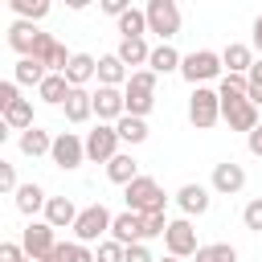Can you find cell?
Segmentation results:
<instances>
[{"label":"cell","instance_id":"obj_1","mask_svg":"<svg viewBox=\"0 0 262 262\" xmlns=\"http://www.w3.org/2000/svg\"><path fill=\"white\" fill-rule=\"evenodd\" d=\"M151 106H156V74L151 70H131L127 86H123V115L147 119Z\"/></svg>","mask_w":262,"mask_h":262},{"label":"cell","instance_id":"obj_2","mask_svg":"<svg viewBox=\"0 0 262 262\" xmlns=\"http://www.w3.org/2000/svg\"><path fill=\"white\" fill-rule=\"evenodd\" d=\"M123 201H127V209L131 213H139V217H147V213H164V188L151 180V176H135L127 188H123Z\"/></svg>","mask_w":262,"mask_h":262},{"label":"cell","instance_id":"obj_3","mask_svg":"<svg viewBox=\"0 0 262 262\" xmlns=\"http://www.w3.org/2000/svg\"><path fill=\"white\" fill-rule=\"evenodd\" d=\"M143 20H147V33H156L160 45H168L180 33V4L176 0H147Z\"/></svg>","mask_w":262,"mask_h":262},{"label":"cell","instance_id":"obj_4","mask_svg":"<svg viewBox=\"0 0 262 262\" xmlns=\"http://www.w3.org/2000/svg\"><path fill=\"white\" fill-rule=\"evenodd\" d=\"M111 217H115V213H111L106 205H98V201L86 205V209H78V217H74V225H70V229H74V242H78V246L98 242L102 233H111Z\"/></svg>","mask_w":262,"mask_h":262},{"label":"cell","instance_id":"obj_5","mask_svg":"<svg viewBox=\"0 0 262 262\" xmlns=\"http://www.w3.org/2000/svg\"><path fill=\"white\" fill-rule=\"evenodd\" d=\"M180 74H184V82L205 86V82H213L221 74V57L213 49H192L188 57H180Z\"/></svg>","mask_w":262,"mask_h":262},{"label":"cell","instance_id":"obj_6","mask_svg":"<svg viewBox=\"0 0 262 262\" xmlns=\"http://www.w3.org/2000/svg\"><path fill=\"white\" fill-rule=\"evenodd\" d=\"M188 119H192V127H196V131H209V127L221 119V98H217V90H209V86H192Z\"/></svg>","mask_w":262,"mask_h":262},{"label":"cell","instance_id":"obj_7","mask_svg":"<svg viewBox=\"0 0 262 262\" xmlns=\"http://www.w3.org/2000/svg\"><path fill=\"white\" fill-rule=\"evenodd\" d=\"M115 151H119V135H115V127H111V123H98L94 131H86V139H82V156H86V160L106 164Z\"/></svg>","mask_w":262,"mask_h":262},{"label":"cell","instance_id":"obj_8","mask_svg":"<svg viewBox=\"0 0 262 262\" xmlns=\"http://www.w3.org/2000/svg\"><path fill=\"white\" fill-rule=\"evenodd\" d=\"M164 246H168V258H192V254H196V229H192V221H188V217L168 221Z\"/></svg>","mask_w":262,"mask_h":262},{"label":"cell","instance_id":"obj_9","mask_svg":"<svg viewBox=\"0 0 262 262\" xmlns=\"http://www.w3.org/2000/svg\"><path fill=\"white\" fill-rule=\"evenodd\" d=\"M53 246H57V237H53V229H49L45 221H29V225H25V233H20V250H25V258L41 262Z\"/></svg>","mask_w":262,"mask_h":262},{"label":"cell","instance_id":"obj_10","mask_svg":"<svg viewBox=\"0 0 262 262\" xmlns=\"http://www.w3.org/2000/svg\"><path fill=\"white\" fill-rule=\"evenodd\" d=\"M221 119L229 123V131H254L258 127V106H250L246 98H221Z\"/></svg>","mask_w":262,"mask_h":262},{"label":"cell","instance_id":"obj_11","mask_svg":"<svg viewBox=\"0 0 262 262\" xmlns=\"http://www.w3.org/2000/svg\"><path fill=\"white\" fill-rule=\"evenodd\" d=\"M49 160L57 164V168H78L86 156H82V139L74 135V131H61V135H53V143H49Z\"/></svg>","mask_w":262,"mask_h":262},{"label":"cell","instance_id":"obj_12","mask_svg":"<svg viewBox=\"0 0 262 262\" xmlns=\"http://www.w3.org/2000/svg\"><path fill=\"white\" fill-rule=\"evenodd\" d=\"M90 111L98 115V123H119L123 119V90L98 86V94H90Z\"/></svg>","mask_w":262,"mask_h":262},{"label":"cell","instance_id":"obj_13","mask_svg":"<svg viewBox=\"0 0 262 262\" xmlns=\"http://www.w3.org/2000/svg\"><path fill=\"white\" fill-rule=\"evenodd\" d=\"M242 188H246V168H242V164H233V160L213 164V192H221V196H237Z\"/></svg>","mask_w":262,"mask_h":262},{"label":"cell","instance_id":"obj_14","mask_svg":"<svg viewBox=\"0 0 262 262\" xmlns=\"http://www.w3.org/2000/svg\"><path fill=\"white\" fill-rule=\"evenodd\" d=\"M111 242H119V246H135V242H143V217L139 213H115L111 217Z\"/></svg>","mask_w":262,"mask_h":262},{"label":"cell","instance_id":"obj_15","mask_svg":"<svg viewBox=\"0 0 262 262\" xmlns=\"http://www.w3.org/2000/svg\"><path fill=\"white\" fill-rule=\"evenodd\" d=\"M176 205H180V209H184V217L192 221V217L209 213L213 196H209V188H205V184H180V192H176Z\"/></svg>","mask_w":262,"mask_h":262},{"label":"cell","instance_id":"obj_16","mask_svg":"<svg viewBox=\"0 0 262 262\" xmlns=\"http://www.w3.org/2000/svg\"><path fill=\"white\" fill-rule=\"evenodd\" d=\"M135 176H139V160H135L131 151H115V156L106 160V180H111V184H123V188H127Z\"/></svg>","mask_w":262,"mask_h":262},{"label":"cell","instance_id":"obj_17","mask_svg":"<svg viewBox=\"0 0 262 262\" xmlns=\"http://www.w3.org/2000/svg\"><path fill=\"white\" fill-rule=\"evenodd\" d=\"M41 213H45V225H49V229H70L74 217H78V209H74L70 196H49Z\"/></svg>","mask_w":262,"mask_h":262},{"label":"cell","instance_id":"obj_18","mask_svg":"<svg viewBox=\"0 0 262 262\" xmlns=\"http://www.w3.org/2000/svg\"><path fill=\"white\" fill-rule=\"evenodd\" d=\"M217 57H221V70L225 74H250V66H254V49L242 45V41H229L225 53H217Z\"/></svg>","mask_w":262,"mask_h":262},{"label":"cell","instance_id":"obj_19","mask_svg":"<svg viewBox=\"0 0 262 262\" xmlns=\"http://www.w3.org/2000/svg\"><path fill=\"white\" fill-rule=\"evenodd\" d=\"M94 78H98V86H115V90H123V86H127V66H123L115 53H106V57L94 61Z\"/></svg>","mask_w":262,"mask_h":262},{"label":"cell","instance_id":"obj_20","mask_svg":"<svg viewBox=\"0 0 262 262\" xmlns=\"http://www.w3.org/2000/svg\"><path fill=\"white\" fill-rule=\"evenodd\" d=\"M61 111H66V123H86V119L94 115V111H90V90H86V86H70Z\"/></svg>","mask_w":262,"mask_h":262},{"label":"cell","instance_id":"obj_21","mask_svg":"<svg viewBox=\"0 0 262 262\" xmlns=\"http://www.w3.org/2000/svg\"><path fill=\"white\" fill-rule=\"evenodd\" d=\"M94 61H98V57H90V53H70V61H66V74H61V78H66L70 86H86V82L94 78Z\"/></svg>","mask_w":262,"mask_h":262},{"label":"cell","instance_id":"obj_22","mask_svg":"<svg viewBox=\"0 0 262 262\" xmlns=\"http://www.w3.org/2000/svg\"><path fill=\"white\" fill-rule=\"evenodd\" d=\"M37 33H41L37 25H29V20H12V25H8V45H12L20 57H29V53H33V41H37Z\"/></svg>","mask_w":262,"mask_h":262},{"label":"cell","instance_id":"obj_23","mask_svg":"<svg viewBox=\"0 0 262 262\" xmlns=\"http://www.w3.org/2000/svg\"><path fill=\"white\" fill-rule=\"evenodd\" d=\"M49 143H53V135L45 131V127H29V131H20V151L29 156V160H37V156H49Z\"/></svg>","mask_w":262,"mask_h":262},{"label":"cell","instance_id":"obj_24","mask_svg":"<svg viewBox=\"0 0 262 262\" xmlns=\"http://www.w3.org/2000/svg\"><path fill=\"white\" fill-rule=\"evenodd\" d=\"M45 188L41 184H16V209L25 213V217H37L41 209H45Z\"/></svg>","mask_w":262,"mask_h":262},{"label":"cell","instance_id":"obj_25","mask_svg":"<svg viewBox=\"0 0 262 262\" xmlns=\"http://www.w3.org/2000/svg\"><path fill=\"white\" fill-rule=\"evenodd\" d=\"M147 70L160 78V74H172V70H180V53L172 49V45H156V49H147Z\"/></svg>","mask_w":262,"mask_h":262},{"label":"cell","instance_id":"obj_26","mask_svg":"<svg viewBox=\"0 0 262 262\" xmlns=\"http://www.w3.org/2000/svg\"><path fill=\"white\" fill-rule=\"evenodd\" d=\"M12 82H16V86H41V82H45V66H41L37 57H20L16 70H12Z\"/></svg>","mask_w":262,"mask_h":262},{"label":"cell","instance_id":"obj_27","mask_svg":"<svg viewBox=\"0 0 262 262\" xmlns=\"http://www.w3.org/2000/svg\"><path fill=\"white\" fill-rule=\"evenodd\" d=\"M37 94H41V102L61 106V102H66V94H70V82H66L61 74H45V82L37 86Z\"/></svg>","mask_w":262,"mask_h":262},{"label":"cell","instance_id":"obj_28","mask_svg":"<svg viewBox=\"0 0 262 262\" xmlns=\"http://www.w3.org/2000/svg\"><path fill=\"white\" fill-rule=\"evenodd\" d=\"M115 57H119L123 66H147V41H143V37H131V41H119V49H115Z\"/></svg>","mask_w":262,"mask_h":262},{"label":"cell","instance_id":"obj_29","mask_svg":"<svg viewBox=\"0 0 262 262\" xmlns=\"http://www.w3.org/2000/svg\"><path fill=\"white\" fill-rule=\"evenodd\" d=\"M4 123H8V131H29V127H33V102H29V98H16V102L4 111Z\"/></svg>","mask_w":262,"mask_h":262},{"label":"cell","instance_id":"obj_30","mask_svg":"<svg viewBox=\"0 0 262 262\" xmlns=\"http://www.w3.org/2000/svg\"><path fill=\"white\" fill-rule=\"evenodd\" d=\"M8 4H12L16 20H29V25H37V20L49 16V0H8Z\"/></svg>","mask_w":262,"mask_h":262},{"label":"cell","instance_id":"obj_31","mask_svg":"<svg viewBox=\"0 0 262 262\" xmlns=\"http://www.w3.org/2000/svg\"><path fill=\"white\" fill-rule=\"evenodd\" d=\"M115 135H119V143H143V139H147V123L123 115V119L115 123Z\"/></svg>","mask_w":262,"mask_h":262},{"label":"cell","instance_id":"obj_32","mask_svg":"<svg viewBox=\"0 0 262 262\" xmlns=\"http://www.w3.org/2000/svg\"><path fill=\"white\" fill-rule=\"evenodd\" d=\"M192 262H237V250L229 242H213V246H196Z\"/></svg>","mask_w":262,"mask_h":262},{"label":"cell","instance_id":"obj_33","mask_svg":"<svg viewBox=\"0 0 262 262\" xmlns=\"http://www.w3.org/2000/svg\"><path fill=\"white\" fill-rule=\"evenodd\" d=\"M119 33H123V41H131V37H143V33H147L143 8H127V12L119 16Z\"/></svg>","mask_w":262,"mask_h":262},{"label":"cell","instance_id":"obj_34","mask_svg":"<svg viewBox=\"0 0 262 262\" xmlns=\"http://www.w3.org/2000/svg\"><path fill=\"white\" fill-rule=\"evenodd\" d=\"M246 102L262 111V57H258V61L250 66V74H246Z\"/></svg>","mask_w":262,"mask_h":262},{"label":"cell","instance_id":"obj_35","mask_svg":"<svg viewBox=\"0 0 262 262\" xmlns=\"http://www.w3.org/2000/svg\"><path fill=\"white\" fill-rule=\"evenodd\" d=\"M217 98H246V74H225L217 86Z\"/></svg>","mask_w":262,"mask_h":262},{"label":"cell","instance_id":"obj_36","mask_svg":"<svg viewBox=\"0 0 262 262\" xmlns=\"http://www.w3.org/2000/svg\"><path fill=\"white\" fill-rule=\"evenodd\" d=\"M164 229H168V217L164 213H147L143 217V242L147 237H164Z\"/></svg>","mask_w":262,"mask_h":262},{"label":"cell","instance_id":"obj_37","mask_svg":"<svg viewBox=\"0 0 262 262\" xmlns=\"http://www.w3.org/2000/svg\"><path fill=\"white\" fill-rule=\"evenodd\" d=\"M242 221H246V229L262 233V196H258V201H250V205L242 209Z\"/></svg>","mask_w":262,"mask_h":262},{"label":"cell","instance_id":"obj_38","mask_svg":"<svg viewBox=\"0 0 262 262\" xmlns=\"http://www.w3.org/2000/svg\"><path fill=\"white\" fill-rule=\"evenodd\" d=\"M94 262H123V246H119V242H98Z\"/></svg>","mask_w":262,"mask_h":262},{"label":"cell","instance_id":"obj_39","mask_svg":"<svg viewBox=\"0 0 262 262\" xmlns=\"http://www.w3.org/2000/svg\"><path fill=\"white\" fill-rule=\"evenodd\" d=\"M123 262H156V258L143 242H135V246H123Z\"/></svg>","mask_w":262,"mask_h":262},{"label":"cell","instance_id":"obj_40","mask_svg":"<svg viewBox=\"0 0 262 262\" xmlns=\"http://www.w3.org/2000/svg\"><path fill=\"white\" fill-rule=\"evenodd\" d=\"M66 262H94V250L78 246V242H66Z\"/></svg>","mask_w":262,"mask_h":262},{"label":"cell","instance_id":"obj_41","mask_svg":"<svg viewBox=\"0 0 262 262\" xmlns=\"http://www.w3.org/2000/svg\"><path fill=\"white\" fill-rule=\"evenodd\" d=\"M0 192H16V168L8 160H0Z\"/></svg>","mask_w":262,"mask_h":262},{"label":"cell","instance_id":"obj_42","mask_svg":"<svg viewBox=\"0 0 262 262\" xmlns=\"http://www.w3.org/2000/svg\"><path fill=\"white\" fill-rule=\"evenodd\" d=\"M16 98H20V94H16V82H8V78H0V115H4V111H8V106H12Z\"/></svg>","mask_w":262,"mask_h":262},{"label":"cell","instance_id":"obj_43","mask_svg":"<svg viewBox=\"0 0 262 262\" xmlns=\"http://www.w3.org/2000/svg\"><path fill=\"white\" fill-rule=\"evenodd\" d=\"M0 262H25L20 242H0Z\"/></svg>","mask_w":262,"mask_h":262},{"label":"cell","instance_id":"obj_44","mask_svg":"<svg viewBox=\"0 0 262 262\" xmlns=\"http://www.w3.org/2000/svg\"><path fill=\"white\" fill-rule=\"evenodd\" d=\"M127 8H131L127 0H102V12H106V16H115V20H119V16L127 12Z\"/></svg>","mask_w":262,"mask_h":262},{"label":"cell","instance_id":"obj_45","mask_svg":"<svg viewBox=\"0 0 262 262\" xmlns=\"http://www.w3.org/2000/svg\"><path fill=\"white\" fill-rule=\"evenodd\" d=\"M246 143H250V151H254V156H262V127H254V131L246 135Z\"/></svg>","mask_w":262,"mask_h":262},{"label":"cell","instance_id":"obj_46","mask_svg":"<svg viewBox=\"0 0 262 262\" xmlns=\"http://www.w3.org/2000/svg\"><path fill=\"white\" fill-rule=\"evenodd\" d=\"M41 262H66V242H57V246H53V250H49Z\"/></svg>","mask_w":262,"mask_h":262},{"label":"cell","instance_id":"obj_47","mask_svg":"<svg viewBox=\"0 0 262 262\" xmlns=\"http://www.w3.org/2000/svg\"><path fill=\"white\" fill-rule=\"evenodd\" d=\"M254 49H258V53H262V16H258V20H254Z\"/></svg>","mask_w":262,"mask_h":262},{"label":"cell","instance_id":"obj_48","mask_svg":"<svg viewBox=\"0 0 262 262\" xmlns=\"http://www.w3.org/2000/svg\"><path fill=\"white\" fill-rule=\"evenodd\" d=\"M12 131H8V123H4V115H0V147H4V139H8Z\"/></svg>","mask_w":262,"mask_h":262},{"label":"cell","instance_id":"obj_49","mask_svg":"<svg viewBox=\"0 0 262 262\" xmlns=\"http://www.w3.org/2000/svg\"><path fill=\"white\" fill-rule=\"evenodd\" d=\"M156 262H180V258H156Z\"/></svg>","mask_w":262,"mask_h":262},{"label":"cell","instance_id":"obj_50","mask_svg":"<svg viewBox=\"0 0 262 262\" xmlns=\"http://www.w3.org/2000/svg\"><path fill=\"white\" fill-rule=\"evenodd\" d=\"M258 127H262V115H258Z\"/></svg>","mask_w":262,"mask_h":262},{"label":"cell","instance_id":"obj_51","mask_svg":"<svg viewBox=\"0 0 262 262\" xmlns=\"http://www.w3.org/2000/svg\"><path fill=\"white\" fill-rule=\"evenodd\" d=\"M25 262H33V258H25Z\"/></svg>","mask_w":262,"mask_h":262}]
</instances>
